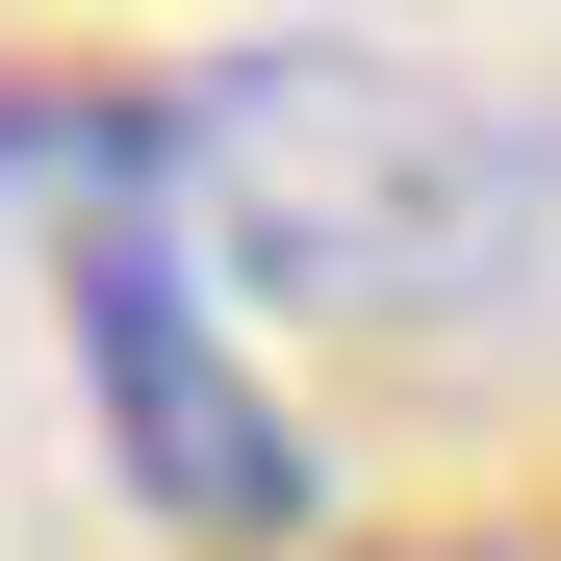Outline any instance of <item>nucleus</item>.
Segmentation results:
<instances>
[{
    "mask_svg": "<svg viewBox=\"0 0 561 561\" xmlns=\"http://www.w3.org/2000/svg\"><path fill=\"white\" fill-rule=\"evenodd\" d=\"M179 230L230 307H332V332H434L536 255V128L459 103L409 51H255L179 103Z\"/></svg>",
    "mask_w": 561,
    "mask_h": 561,
    "instance_id": "obj_1",
    "label": "nucleus"
},
{
    "mask_svg": "<svg viewBox=\"0 0 561 561\" xmlns=\"http://www.w3.org/2000/svg\"><path fill=\"white\" fill-rule=\"evenodd\" d=\"M77 383H103V434H128V511H179L205 561L307 536V409L230 357L205 230H77Z\"/></svg>",
    "mask_w": 561,
    "mask_h": 561,
    "instance_id": "obj_2",
    "label": "nucleus"
},
{
    "mask_svg": "<svg viewBox=\"0 0 561 561\" xmlns=\"http://www.w3.org/2000/svg\"><path fill=\"white\" fill-rule=\"evenodd\" d=\"M409 561H561V536H409Z\"/></svg>",
    "mask_w": 561,
    "mask_h": 561,
    "instance_id": "obj_3",
    "label": "nucleus"
}]
</instances>
